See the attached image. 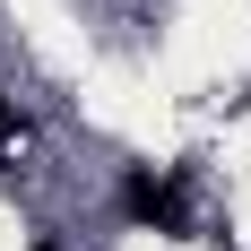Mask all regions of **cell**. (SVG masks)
Returning a JSON list of instances; mask_svg holds the SVG:
<instances>
[{
    "label": "cell",
    "mask_w": 251,
    "mask_h": 251,
    "mask_svg": "<svg viewBox=\"0 0 251 251\" xmlns=\"http://www.w3.org/2000/svg\"><path fill=\"white\" fill-rule=\"evenodd\" d=\"M122 208L139 217V226L182 234V200H174V182H156V174H130V182H122Z\"/></svg>",
    "instance_id": "obj_1"
}]
</instances>
